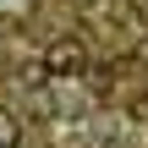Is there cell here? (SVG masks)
<instances>
[{
    "label": "cell",
    "mask_w": 148,
    "mask_h": 148,
    "mask_svg": "<svg viewBox=\"0 0 148 148\" xmlns=\"http://www.w3.org/2000/svg\"><path fill=\"white\" fill-rule=\"evenodd\" d=\"M49 66H55V71H77V66H82V49H77V44H60V49L49 55Z\"/></svg>",
    "instance_id": "obj_1"
},
{
    "label": "cell",
    "mask_w": 148,
    "mask_h": 148,
    "mask_svg": "<svg viewBox=\"0 0 148 148\" xmlns=\"http://www.w3.org/2000/svg\"><path fill=\"white\" fill-rule=\"evenodd\" d=\"M16 137H22V126H16V115H5V110H0V148H11Z\"/></svg>",
    "instance_id": "obj_2"
}]
</instances>
